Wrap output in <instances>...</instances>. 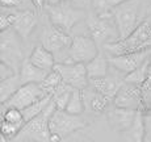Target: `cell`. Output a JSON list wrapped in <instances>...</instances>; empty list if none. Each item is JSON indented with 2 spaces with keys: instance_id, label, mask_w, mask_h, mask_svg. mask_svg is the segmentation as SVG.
Listing matches in <instances>:
<instances>
[{
  "instance_id": "43",
  "label": "cell",
  "mask_w": 151,
  "mask_h": 142,
  "mask_svg": "<svg viewBox=\"0 0 151 142\" xmlns=\"http://www.w3.org/2000/svg\"><path fill=\"white\" fill-rule=\"evenodd\" d=\"M87 142H95V141H87Z\"/></svg>"
},
{
  "instance_id": "29",
  "label": "cell",
  "mask_w": 151,
  "mask_h": 142,
  "mask_svg": "<svg viewBox=\"0 0 151 142\" xmlns=\"http://www.w3.org/2000/svg\"><path fill=\"white\" fill-rule=\"evenodd\" d=\"M9 8H1L0 14V32H4L9 28H13V24L17 19V12H9Z\"/></svg>"
},
{
  "instance_id": "25",
  "label": "cell",
  "mask_w": 151,
  "mask_h": 142,
  "mask_svg": "<svg viewBox=\"0 0 151 142\" xmlns=\"http://www.w3.org/2000/svg\"><path fill=\"white\" fill-rule=\"evenodd\" d=\"M74 89L75 88H72L71 86L66 84L65 82H63L62 84L58 87L57 91H55L54 95H53V101H54L55 107H57L58 109H63V111H65Z\"/></svg>"
},
{
  "instance_id": "26",
  "label": "cell",
  "mask_w": 151,
  "mask_h": 142,
  "mask_svg": "<svg viewBox=\"0 0 151 142\" xmlns=\"http://www.w3.org/2000/svg\"><path fill=\"white\" fill-rule=\"evenodd\" d=\"M62 83H63V79H62V76L59 75V72L53 70V71L49 72L47 76L45 78V80H43L40 86H41V88L45 91L46 95L53 96L54 92L57 91V88L62 84Z\"/></svg>"
},
{
  "instance_id": "20",
  "label": "cell",
  "mask_w": 151,
  "mask_h": 142,
  "mask_svg": "<svg viewBox=\"0 0 151 142\" xmlns=\"http://www.w3.org/2000/svg\"><path fill=\"white\" fill-rule=\"evenodd\" d=\"M47 74H49L47 71L34 66L28 58L24 61V63L21 65V68L19 71V76L21 79L22 84H28V83L41 84L43 80H45V78L47 76Z\"/></svg>"
},
{
  "instance_id": "31",
  "label": "cell",
  "mask_w": 151,
  "mask_h": 142,
  "mask_svg": "<svg viewBox=\"0 0 151 142\" xmlns=\"http://www.w3.org/2000/svg\"><path fill=\"white\" fill-rule=\"evenodd\" d=\"M13 75H17V74L11 66H8L4 62H0V80H5L8 78L13 76Z\"/></svg>"
},
{
  "instance_id": "12",
  "label": "cell",
  "mask_w": 151,
  "mask_h": 142,
  "mask_svg": "<svg viewBox=\"0 0 151 142\" xmlns=\"http://www.w3.org/2000/svg\"><path fill=\"white\" fill-rule=\"evenodd\" d=\"M113 101H114V105L118 107V108L133 109V111H143L145 103H143L142 87L125 82Z\"/></svg>"
},
{
  "instance_id": "27",
  "label": "cell",
  "mask_w": 151,
  "mask_h": 142,
  "mask_svg": "<svg viewBox=\"0 0 151 142\" xmlns=\"http://www.w3.org/2000/svg\"><path fill=\"white\" fill-rule=\"evenodd\" d=\"M149 65H150V61H147L146 63H143V65H142L139 68H137L135 71L125 75V82L142 87L145 84V82H146V79H147V70H149Z\"/></svg>"
},
{
  "instance_id": "23",
  "label": "cell",
  "mask_w": 151,
  "mask_h": 142,
  "mask_svg": "<svg viewBox=\"0 0 151 142\" xmlns=\"http://www.w3.org/2000/svg\"><path fill=\"white\" fill-rule=\"evenodd\" d=\"M53 101V96H46V97H42V99L37 100L36 103H33L32 105H29L28 108L22 109V116H24V120H25V124L32 121L33 118H36L37 116H40L50 105V103Z\"/></svg>"
},
{
  "instance_id": "40",
  "label": "cell",
  "mask_w": 151,
  "mask_h": 142,
  "mask_svg": "<svg viewBox=\"0 0 151 142\" xmlns=\"http://www.w3.org/2000/svg\"><path fill=\"white\" fill-rule=\"evenodd\" d=\"M113 1H116V3H117V4H121V3L126 1V0H113Z\"/></svg>"
},
{
  "instance_id": "41",
  "label": "cell",
  "mask_w": 151,
  "mask_h": 142,
  "mask_svg": "<svg viewBox=\"0 0 151 142\" xmlns=\"http://www.w3.org/2000/svg\"><path fill=\"white\" fill-rule=\"evenodd\" d=\"M25 142H37V141H25Z\"/></svg>"
},
{
  "instance_id": "13",
  "label": "cell",
  "mask_w": 151,
  "mask_h": 142,
  "mask_svg": "<svg viewBox=\"0 0 151 142\" xmlns=\"http://www.w3.org/2000/svg\"><path fill=\"white\" fill-rule=\"evenodd\" d=\"M150 56H151V50H145V51H138V53L122 54V56H109L108 61L109 65L116 71L121 72L124 75H127L139 68L143 63H146L150 59Z\"/></svg>"
},
{
  "instance_id": "33",
  "label": "cell",
  "mask_w": 151,
  "mask_h": 142,
  "mask_svg": "<svg viewBox=\"0 0 151 142\" xmlns=\"http://www.w3.org/2000/svg\"><path fill=\"white\" fill-rule=\"evenodd\" d=\"M22 0H0L1 3V8H13L21 4Z\"/></svg>"
},
{
  "instance_id": "3",
  "label": "cell",
  "mask_w": 151,
  "mask_h": 142,
  "mask_svg": "<svg viewBox=\"0 0 151 142\" xmlns=\"http://www.w3.org/2000/svg\"><path fill=\"white\" fill-rule=\"evenodd\" d=\"M57 109L54 101L45 109L40 116L33 118L24 125L20 133L13 138V142H25V141H37V142H50V128H49V120H50L53 112Z\"/></svg>"
},
{
  "instance_id": "8",
  "label": "cell",
  "mask_w": 151,
  "mask_h": 142,
  "mask_svg": "<svg viewBox=\"0 0 151 142\" xmlns=\"http://www.w3.org/2000/svg\"><path fill=\"white\" fill-rule=\"evenodd\" d=\"M87 126V121L83 116L71 115L63 109H55L49 120L50 133L59 134L60 137L66 138L72 133L82 130Z\"/></svg>"
},
{
  "instance_id": "30",
  "label": "cell",
  "mask_w": 151,
  "mask_h": 142,
  "mask_svg": "<svg viewBox=\"0 0 151 142\" xmlns=\"http://www.w3.org/2000/svg\"><path fill=\"white\" fill-rule=\"evenodd\" d=\"M21 129H22L21 126L13 125V124H9V123H7V121H1V136L9 138V140H13L20 133Z\"/></svg>"
},
{
  "instance_id": "19",
  "label": "cell",
  "mask_w": 151,
  "mask_h": 142,
  "mask_svg": "<svg viewBox=\"0 0 151 142\" xmlns=\"http://www.w3.org/2000/svg\"><path fill=\"white\" fill-rule=\"evenodd\" d=\"M37 25V16L32 11H22L17 12V19L13 24V29L17 32L22 40H27L32 34Z\"/></svg>"
},
{
  "instance_id": "42",
  "label": "cell",
  "mask_w": 151,
  "mask_h": 142,
  "mask_svg": "<svg viewBox=\"0 0 151 142\" xmlns=\"http://www.w3.org/2000/svg\"><path fill=\"white\" fill-rule=\"evenodd\" d=\"M149 61H150V63H151V56H150V59Z\"/></svg>"
},
{
  "instance_id": "37",
  "label": "cell",
  "mask_w": 151,
  "mask_h": 142,
  "mask_svg": "<svg viewBox=\"0 0 151 142\" xmlns=\"http://www.w3.org/2000/svg\"><path fill=\"white\" fill-rule=\"evenodd\" d=\"M63 1H66V0H47V5L49 7H53V5H58Z\"/></svg>"
},
{
  "instance_id": "36",
  "label": "cell",
  "mask_w": 151,
  "mask_h": 142,
  "mask_svg": "<svg viewBox=\"0 0 151 142\" xmlns=\"http://www.w3.org/2000/svg\"><path fill=\"white\" fill-rule=\"evenodd\" d=\"M50 142H62L63 137H60L59 134H55V133H50Z\"/></svg>"
},
{
  "instance_id": "10",
  "label": "cell",
  "mask_w": 151,
  "mask_h": 142,
  "mask_svg": "<svg viewBox=\"0 0 151 142\" xmlns=\"http://www.w3.org/2000/svg\"><path fill=\"white\" fill-rule=\"evenodd\" d=\"M59 72L63 82L75 89H86L89 86L87 66L84 63H57L54 67Z\"/></svg>"
},
{
  "instance_id": "28",
  "label": "cell",
  "mask_w": 151,
  "mask_h": 142,
  "mask_svg": "<svg viewBox=\"0 0 151 142\" xmlns=\"http://www.w3.org/2000/svg\"><path fill=\"white\" fill-rule=\"evenodd\" d=\"M1 121H7L9 124H13V125L21 126L24 128L25 125V120L24 116H22V112L17 108H3L1 107Z\"/></svg>"
},
{
  "instance_id": "35",
  "label": "cell",
  "mask_w": 151,
  "mask_h": 142,
  "mask_svg": "<svg viewBox=\"0 0 151 142\" xmlns=\"http://www.w3.org/2000/svg\"><path fill=\"white\" fill-rule=\"evenodd\" d=\"M47 1V0H32V3H33L34 8H36L38 12H41L43 9V7H45V3Z\"/></svg>"
},
{
  "instance_id": "11",
  "label": "cell",
  "mask_w": 151,
  "mask_h": 142,
  "mask_svg": "<svg viewBox=\"0 0 151 142\" xmlns=\"http://www.w3.org/2000/svg\"><path fill=\"white\" fill-rule=\"evenodd\" d=\"M50 96L46 95L45 91L41 88V86L37 83H28V84H22L19 88V91L11 97L5 104H1L3 108H17L20 111L28 108L37 100L42 99V97Z\"/></svg>"
},
{
  "instance_id": "18",
  "label": "cell",
  "mask_w": 151,
  "mask_h": 142,
  "mask_svg": "<svg viewBox=\"0 0 151 142\" xmlns=\"http://www.w3.org/2000/svg\"><path fill=\"white\" fill-rule=\"evenodd\" d=\"M146 136L147 132L146 125H145L143 112L138 111L132 126L125 130L124 133H121V138H122V142H145Z\"/></svg>"
},
{
  "instance_id": "39",
  "label": "cell",
  "mask_w": 151,
  "mask_h": 142,
  "mask_svg": "<svg viewBox=\"0 0 151 142\" xmlns=\"http://www.w3.org/2000/svg\"><path fill=\"white\" fill-rule=\"evenodd\" d=\"M145 142H151V133L146 136V140H145Z\"/></svg>"
},
{
  "instance_id": "34",
  "label": "cell",
  "mask_w": 151,
  "mask_h": 142,
  "mask_svg": "<svg viewBox=\"0 0 151 142\" xmlns=\"http://www.w3.org/2000/svg\"><path fill=\"white\" fill-rule=\"evenodd\" d=\"M142 112H143L146 132H147V134H150V133H151V111H142Z\"/></svg>"
},
{
  "instance_id": "9",
  "label": "cell",
  "mask_w": 151,
  "mask_h": 142,
  "mask_svg": "<svg viewBox=\"0 0 151 142\" xmlns=\"http://www.w3.org/2000/svg\"><path fill=\"white\" fill-rule=\"evenodd\" d=\"M99 46L89 34H76L72 37L71 46L68 49L70 63H89L97 57Z\"/></svg>"
},
{
  "instance_id": "15",
  "label": "cell",
  "mask_w": 151,
  "mask_h": 142,
  "mask_svg": "<svg viewBox=\"0 0 151 142\" xmlns=\"http://www.w3.org/2000/svg\"><path fill=\"white\" fill-rule=\"evenodd\" d=\"M137 112L138 111L114 107L108 113L109 125L112 126L113 130H116V132H118L121 134V133H124L125 130L132 126L133 121H134L135 116H137Z\"/></svg>"
},
{
  "instance_id": "1",
  "label": "cell",
  "mask_w": 151,
  "mask_h": 142,
  "mask_svg": "<svg viewBox=\"0 0 151 142\" xmlns=\"http://www.w3.org/2000/svg\"><path fill=\"white\" fill-rule=\"evenodd\" d=\"M104 49L110 56H122L151 50V16L142 20L129 37L121 41L106 43L104 45Z\"/></svg>"
},
{
  "instance_id": "2",
  "label": "cell",
  "mask_w": 151,
  "mask_h": 142,
  "mask_svg": "<svg viewBox=\"0 0 151 142\" xmlns=\"http://www.w3.org/2000/svg\"><path fill=\"white\" fill-rule=\"evenodd\" d=\"M21 41L22 38L13 28L0 32V62L11 66L16 71V74H19L21 65L27 59L24 58Z\"/></svg>"
},
{
  "instance_id": "38",
  "label": "cell",
  "mask_w": 151,
  "mask_h": 142,
  "mask_svg": "<svg viewBox=\"0 0 151 142\" xmlns=\"http://www.w3.org/2000/svg\"><path fill=\"white\" fill-rule=\"evenodd\" d=\"M0 142H13V141L9 140V138H7V137H4V136H1V137H0Z\"/></svg>"
},
{
  "instance_id": "22",
  "label": "cell",
  "mask_w": 151,
  "mask_h": 142,
  "mask_svg": "<svg viewBox=\"0 0 151 142\" xmlns=\"http://www.w3.org/2000/svg\"><path fill=\"white\" fill-rule=\"evenodd\" d=\"M22 86V82L20 79L19 74L8 78L5 80H0V101L1 104H5L11 97L19 91V88Z\"/></svg>"
},
{
  "instance_id": "16",
  "label": "cell",
  "mask_w": 151,
  "mask_h": 142,
  "mask_svg": "<svg viewBox=\"0 0 151 142\" xmlns=\"http://www.w3.org/2000/svg\"><path fill=\"white\" fill-rule=\"evenodd\" d=\"M83 99L84 104H86V109H89V112H92L95 116L104 113L110 104L109 97L104 96L103 94L97 92L92 87L89 89L88 87L86 89H83Z\"/></svg>"
},
{
  "instance_id": "6",
  "label": "cell",
  "mask_w": 151,
  "mask_h": 142,
  "mask_svg": "<svg viewBox=\"0 0 151 142\" xmlns=\"http://www.w3.org/2000/svg\"><path fill=\"white\" fill-rule=\"evenodd\" d=\"M41 41L42 46H45L49 51H51L55 56L57 63H62V58H66V63H70L68 49L71 46L72 37H70L68 33L51 25V27H47L45 29V32L42 33Z\"/></svg>"
},
{
  "instance_id": "4",
  "label": "cell",
  "mask_w": 151,
  "mask_h": 142,
  "mask_svg": "<svg viewBox=\"0 0 151 142\" xmlns=\"http://www.w3.org/2000/svg\"><path fill=\"white\" fill-rule=\"evenodd\" d=\"M139 9L141 0H126L114 8L113 19L120 36L118 41L129 37L139 25Z\"/></svg>"
},
{
  "instance_id": "21",
  "label": "cell",
  "mask_w": 151,
  "mask_h": 142,
  "mask_svg": "<svg viewBox=\"0 0 151 142\" xmlns=\"http://www.w3.org/2000/svg\"><path fill=\"white\" fill-rule=\"evenodd\" d=\"M87 72H88L89 79H96V78H104L109 74V61L108 58L101 53L97 54L95 59H92L89 63H87Z\"/></svg>"
},
{
  "instance_id": "7",
  "label": "cell",
  "mask_w": 151,
  "mask_h": 142,
  "mask_svg": "<svg viewBox=\"0 0 151 142\" xmlns=\"http://www.w3.org/2000/svg\"><path fill=\"white\" fill-rule=\"evenodd\" d=\"M87 28H88V33L97 46L100 48L101 45H106L110 42H116L120 40L118 36V30L116 27L114 19H103L96 14H89L87 17Z\"/></svg>"
},
{
  "instance_id": "14",
  "label": "cell",
  "mask_w": 151,
  "mask_h": 142,
  "mask_svg": "<svg viewBox=\"0 0 151 142\" xmlns=\"http://www.w3.org/2000/svg\"><path fill=\"white\" fill-rule=\"evenodd\" d=\"M125 83V76L121 79L116 74H108L104 78H96V79H89V86L97 92L103 94L104 96L109 97L110 100H114L116 95L118 94L120 88Z\"/></svg>"
},
{
  "instance_id": "32",
  "label": "cell",
  "mask_w": 151,
  "mask_h": 142,
  "mask_svg": "<svg viewBox=\"0 0 151 142\" xmlns=\"http://www.w3.org/2000/svg\"><path fill=\"white\" fill-rule=\"evenodd\" d=\"M68 4H71L72 7L78 8V9L86 11L89 5H92V0H66Z\"/></svg>"
},
{
  "instance_id": "5",
  "label": "cell",
  "mask_w": 151,
  "mask_h": 142,
  "mask_svg": "<svg viewBox=\"0 0 151 142\" xmlns=\"http://www.w3.org/2000/svg\"><path fill=\"white\" fill-rule=\"evenodd\" d=\"M47 14L51 25L70 34L72 28L86 17V11L78 9L67 1H63L58 5L47 7Z\"/></svg>"
},
{
  "instance_id": "24",
  "label": "cell",
  "mask_w": 151,
  "mask_h": 142,
  "mask_svg": "<svg viewBox=\"0 0 151 142\" xmlns=\"http://www.w3.org/2000/svg\"><path fill=\"white\" fill-rule=\"evenodd\" d=\"M65 111L71 115H78V116H82L84 113V111H86V104H84L82 89H74V91H72L71 97H70L68 104Z\"/></svg>"
},
{
  "instance_id": "17",
  "label": "cell",
  "mask_w": 151,
  "mask_h": 142,
  "mask_svg": "<svg viewBox=\"0 0 151 142\" xmlns=\"http://www.w3.org/2000/svg\"><path fill=\"white\" fill-rule=\"evenodd\" d=\"M28 59L30 61L34 66H37L38 68H42V70H45L47 72L53 71L55 65H57L55 56L42 45L36 46Z\"/></svg>"
}]
</instances>
